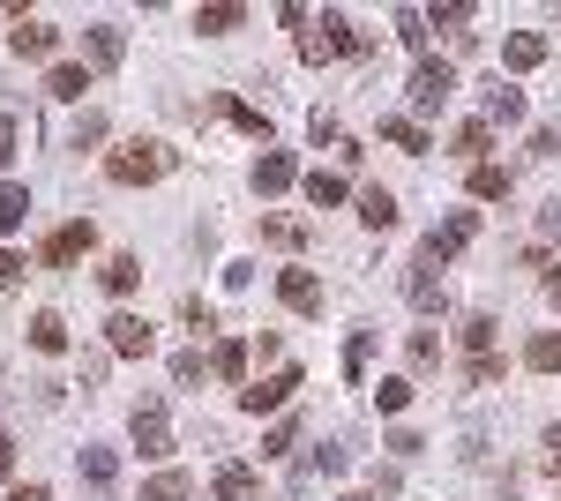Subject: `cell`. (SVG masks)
Masks as SVG:
<instances>
[{
    "instance_id": "obj_1",
    "label": "cell",
    "mask_w": 561,
    "mask_h": 501,
    "mask_svg": "<svg viewBox=\"0 0 561 501\" xmlns=\"http://www.w3.org/2000/svg\"><path fill=\"white\" fill-rule=\"evenodd\" d=\"M165 172H173V150H165L158 135H135L121 150H105V180H113V187H158Z\"/></svg>"
},
{
    "instance_id": "obj_2",
    "label": "cell",
    "mask_w": 561,
    "mask_h": 501,
    "mask_svg": "<svg viewBox=\"0 0 561 501\" xmlns=\"http://www.w3.org/2000/svg\"><path fill=\"white\" fill-rule=\"evenodd\" d=\"M337 53H367V31H352L345 8H322V15L300 31V60L322 68V60H337Z\"/></svg>"
},
{
    "instance_id": "obj_3",
    "label": "cell",
    "mask_w": 561,
    "mask_h": 501,
    "mask_svg": "<svg viewBox=\"0 0 561 501\" xmlns=\"http://www.w3.org/2000/svg\"><path fill=\"white\" fill-rule=\"evenodd\" d=\"M404 90H412V121H434V113H449V98H457V68H449V60H420Z\"/></svg>"
},
{
    "instance_id": "obj_4",
    "label": "cell",
    "mask_w": 561,
    "mask_h": 501,
    "mask_svg": "<svg viewBox=\"0 0 561 501\" xmlns=\"http://www.w3.org/2000/svg\"><path fill=\"white\" fill-rule=\"evenodd\" d=\"M293 397H300V367H270L262 382H248V389H240V412L270 419V412H285Z\"/></svg>"
},
{
    "instance_id": "obj_5",
    "label": "cell",
    "mask_w": 561,
    "mask_h": 501,
    "mask_svg": "<svg viewBox=\"0 0 561 501\" xmlns=\"http://www.w3.org/2000/svg\"><path fill=\"white\" fill-rule=\"evenodd\" d=\"M472 232H479V217H472V209H449V217L434 225L427 240H420V262H427V270H434V262H457V254L472 248Z\"/></svg>"
},
{
    "instance_id": "obj_6",
    "label": "cell",
    "mask_w": 561,
    "mask_h": 501,
    "mask_svg": "<svg viewBox=\"0 0 561 501\" xmlns=\"http://www.w3.org/2000/svg\"><path fill=\"white\" fill-rule=\"evenodd\" d=\"M128 434H135V449L150 464H165L173 457V426H165V397H142L135 405V419H128Z\"/></svg>"
},
{
    "instance_id": "obj_7",
    "label": "cell",
    "mask_w": 561,
    "mask_h": 501,
    "mask_svg": "<svg viewBox=\"0 0 561 501\" xmlns=\"http://www.w3.org/2000/svg\"><path fill=\"white\" fill-rule=\"evenodd\" d=\"M105 352H113V360H150V352H158V330L121 307V315H105Z\"/></svg>"
},
{
    "instance_id": "obj_8",
    "label": "cell",
    "mask_w": 561,
    "mask_h": 501,
    "mask_svg": "<svg viewBox=\"0 0 561 501\" xmlns=\"http://www.w3.org/2000/svg\"><path fill=\"white\" fill-rule=\"evenodd\" d=\"M90 248H98V225H90V217H76V225H60V232L38 248V262H45V270H68V262H83Z\"/></svg>"
},
{
    "instance_id": "obj_9",
    "label": "cell",
    "mask_w": 561,
    "mask_h": 501,
    "mask_svg": "<svg viewBox=\"0 0 561 501\" xmlns=\"http://www.w3.org/2000/svg\"><path fill=\"white\" fill-rule=\"evenodd\" d=\"M8 53H15V60H53V53H60V31H53L45 15H15V31H8Z\"/></svg>"
},
{
    "instance_id": "obj_10",
    "label": "cell",
    "mask_w": 561,
    "mask_h": 501,
    "mask_svg": "<svg viewBox=\"0 0 561 501\" xmlns=\"http://www.w3.org/2000/svg\"><path fill=\"white\" fill-rule=\"evenodd\" d=\"M404 299H412L420 315H449V285H442V270L412 262V270H404Z\"/></svg>"
},
{
    "instance_id": "obj_11",
    "label": "cell",
    "mask_w": 561,
    "mask_h": 501,
    "mask_svg": "<svg viewBox=\"0 0 561 501\" xmlns=\"http://www.w3.org/2000/svg\"><path fill=\"white\" fill-rule=\"evenodd\" d=\"M277 299L293 315H322V277L314 270H277Z\"/></svg>"
},
{
    "instance_id": "obj_12",
    "label": "cell",
    "mask_w": 561,
    "mask_h": 501,
    "mask_svg": "<svg viewBox=\"0 0 561 501\" xmlns=\"http://www.w3.org/2000/svg\"><path fill=\"white\" fill-rule=\"evenodd\" d=\"M293 180H300L293 150H262V158H255V195H262V203H270V195H285Z\"/></svg>"
},
{
    "instance_id": "obj_13",
    "label": "cell",
    "mask_w": 561,
    "mask_h": 501,
    "mask_svg": "<svg viewBox=\"0 0 561 501\" xmlns=\"http://www.w3.org/2000/svg\"><path fill=\"white\" fill-rule=\"evenodd\" d=\"M83 90H90V68H83V60H53V68H45V98H60V105H76Z\"/></svg>"
},
{
    "instance_id": "obj_14",
    "label": "cell",
    "mask_w": 561,
    "mask_h": 501,
    "mask_svg": "<svg viewBox=\"0 0 561 501\" xmlns=\"http://www.w3.org/2000/svg\"><path fill=\"white\" fill-rule=\"evenodd\" d=\"M382 143L404 150V158H427V127L412 121V113H382Z\"/></svg>"
},
{
    "instance_id": "obj_15",
    "label": "cell",
    "mask_w": 561,
    "mask_h": 501,
    "mask_svg": "<svg viewBox=\"0 0 561 501\" xmlns=\"http://www.w3.org/2000/svg\"><path fill=\"white\" fill-rule=\"evenodd\" d=\"M76 471H83V487H90V494H113V479H121V457L90 442L83 457H76Z\"/></svg>"
},
{
    "instance_id": "obj_16",
    "label": "cell",
    "mask_w": 561,
    "mask_h": 501,
    "mask_svg": "<svg viewBox=\"0 0 561 501\" xmlns=\"http://www.w3.org/2000/svg\"><path fill=\"white\" fill-rule=\"evenodd\" d=\"M83 45H90V60H98V68H121V53H128V31H121V23H90Z\"/></svg>"
},
{
    "instance_id": "obj_17",
    "label": "cell",
    "mask_w": 561,
    "mask_h": 501,
    "mask_svg": "<svg viewBox=\"0 0 561 501\" xmlns=\"http://www.w3.org/2000/svg\"><path fill=\"white\" fill-rule=\"evenodd\" d=\"M465 187H472L479 203H510V195H517V172H510V166H472Z\"/></svg>"
},
{
    "instance_id": "obj_18",
    "label": "cell",
    "mask_w": 561,
    "mask_h": 501,
    "mask_svg": "<svg viewBox=\"0 0 561 501\" xmlns=\"http://www.w3.org/2000/svg\"><path fill=\"white\" fill-rule=\"evenodd\" d=\"M449 150H457L465 166H486V150H494V127H486V121H457V135H449Z\"/></svg>"
},
{
    "instance_id": "obj_19",
    "label": "cell",
    "mask_w": 561,
    "mask_h": 501,
    "mask_svg": "<svg viewBox=\"0 0 561 501\" xmlns=\"http://www.w3.org/2000/svg\"><path fill=\"white\" fill-rule=\"evenodd\" d=\"M397 217H404V209H397L389 187H367V195H359V225H367V232H397Z\"/></svg>"
},
{
    "instance_id": "obj_20",
    "label": "cell",
    "mask_w": 561,
    "mask_h": 501,
    "mask_svg": "<svg viewBox=\"0 0 561 501\" xmlns=\"http://www.w3.org/2000/svg\"><path fill=\"white\" fill-rule=\"evenodd\" d=\"M248 360H255V352H248L240 337H225V344H217V352H210V375H217V382H232V389H240V382H248Z\"/></svg>"
},
{
    "instance_id": "obj_21",
    "label": "cell",
    "mask_w": 561,
    "mask_h": 501,
    "mask_svg": "<svg viewBox=\"0 0 561 501\" xmlns=\"http://www.w3.org/2000/svg\"><path fill=\"white\" fill-rule=\"evenodd\" d=\"M210 494L217 501H255V471H248V464H217V471H210Z\"/></svg>"
},
{
    "instance_id": "obj_22",
    "label": "cell",
    "mask_w": 561,
    "mask_h": 501,
    "mask_svg": "<svg viewBox=\"0 0 561 501\" xmlns=\"http://www.w3.org/2000/svg\"><path fill=\"white\" fill-rule=\"evenodd\" d=\"M502 60H510L517 76H531V68L547 60V38H539V31H510V45H502Z\"/></svg>"
},
{
    "instance_id": "obj_23",
    "label": "cell",
    "mask_w": 561,
    "mask_h": 501,
    "mask_svg": "<svg viewBox=\"0 0 561 501\" xmlns=\"http://www.w3.org/2000/svg\"><path fill=\"white\" fill-rule=\"evenodd\" d=\"M524 121V90L517 83H494L486 90V127H517Z\"/></svg>"
},
{
    "instance_id": "obj_24",
    "label": "cell",
    "mask_w": 561,
    "mask_h": 501,
    "mask_svg": "<svg viewBox=\"0 0 561 501\" xmlns=\"http://www.w3.org/2000/svg\"><path fill=\"white\" fill-rule=\"evenodd\" d=\"M300 187H307V203H314V209H337V203H345V195H352V187H345V172H322V166L307 172Z\"/></svg>"
},
{
    "instance_id": "obj_25",
    "label": "cell",
    "mask_w": 561,
    "mask_h": 501,
    "mask_svg": "<svg viewBox=\"0 0 561 501\" xmlns=\"http://www.w3.org/2000/svg\"><path fill=\"white\" fill-rule=\"evenodd\" d=\"M98 285H105V293H113V299H128L135 285H142V262H135V254H113V262L98 270Z\"/></svg>"
},
{
    "instance_id": "obj_26",
    "label": "cell",
    "mask_w": 561,
    "mask_h": 501,
    "mask_svg": "<svg viewBox=\"0 0 561 501\" xmlns=\"http://www.w3.org/2000/svg\"><path fill=\"white\" fill-rule=\"evenodd\" d=\"M217 113L240 127V135H255L262 150H270V113H255V105H240V98H217Z\"/></svg>"
},
{
    "instance_id": "obj_27",
    "label": "cell",
    "mask_w": 561,
    "mask_h": 501,
    "mask_svg": "<svg viewBox=\"0 0 561 501\" xmlns=\"http://www.w3.org/2000/svg\"><path fill=\"white\" fill-rule=\"evenodd\" d=\"M248 23V8H232V0H217V8H195V31L203 38H225V31H240Z\"/></svg>"
},
{
    "instance_id": "obj_28",
    "label": "cell",
    "mask_w": 561,
    "mask_h": 501,
    "mask_svg": "<svg viewBox=\"0 0 561 501\" xmlns=\"http://www.w3.org/2000/svg\"><path fill=\"white\" fill-rule=\"evenodd\" d=\"M262 240H270V248H285V254H300V248H307V225L277 209V217H262Z\"/></svg>"
},
{
    "instance_id": "obj_29",
    "label": "cell",
    "mask_w": 561,
    "mask_h": 501,
    "mask_svg": "<svg viewBox=\"0 0 561 501\" xmlns=\"http://www.w3.org/2000/svg\"><path fill=\"white\" fill-rule=\"evenodd\" d=\"M404 360H412V375H434V367H442V337L412 330V337H404Z\"/></svg>"
},
{
    "instance_id": "obj_30",
    "label": "cell",
    "mask_w": 561,
    "mask_h": 501,
    "mask_svg": "<svg viewBox=\"0 0 561 501\" xmlns=\"http://www.w3.org/2000/svg\"><path fill=\"white\" fill-rule=\"evenodd\" d=\"M524 367H539V375H561V330H539L524 344Z\"/></svg>"
},
{
    "instance_id": "obj_31",
    "label": "cell",
    "mask_w": 561,
    "mask_h": 501,
    "mask_svg": "<svg viewBox=\"0 0 561 501\" xmlns=\"http://www.w3.org/2000/svg\"><path fill=\"white\" fill-rule=\"evenodd\" d=\"M31 352H68V322L45 307V315H31Z\"/></svg>"
},
{
    "instance_id": "obj_32",
    "label": "cell",
    "mask_w": 561,
    "mask_h": 501,
    "mask_svg": "<svg viewBox=\"0 0 561 501\" xmlns=\"http://www.w3.org/2000/svg\"><path fill=\"white\" fill-rule=\"evenodd\" d=\"M457 344H465L472 360H486V352H494V315H465V322H457Z\"/></svg>"
},
{
    "instance_id": "obj_33",
    "label": "cell",
    "mask_w": 561,
    "mask_h": 501,
    "mask_svg": "<svg viewBox=\"0 0 561 501\" xmlns=\"http://www.w3.org/2000/svg\"><path fill=\"white\" fill-rule=\"evenodd\" d=\"M142 501H195V479H187V471H158V479L142 487Z\"/></svg>"
},
{
    "instance_id": "obj_34",
    "label": "cell",
    "mask_w": 561,
    "mask_h": 501,
    "mask_svg": "<svg viewBox=\"0 0 561 501\" xmlns=\"http://www.w3.org/2000/svg\"><path fill=\"white\" fill-rule=\"evenodd\" d=\"M31 217V187H15V180H0V232H15Z\"/></svg>"
},
{
    "instance_id": "obj_35",
    "label": "cell",
    "mask_w": 561,
    "mask_h": 501,
    "mask_svg": "<svg viewBox=\"0 0 561 501\" xmlns=\"http://www.w3.org/2000/svg\"><path fill=\"white\" fill-rule=\"evenodd\" d=\"M367 360H375V330L345 337V382H367Z\"/></svg>"
},
{
    "instance_id": "obj_36",
    "label": "cell",
    "mask_w": 561,
    "mask_h": 501,
    "mask_svg": "<svg viewBox=\"0 0 561 501\" xmlns=\"http://www.w3.org/2000/svg\"><path fill=\"white\" fill-rule=\"evenodd\" d=\"M293 442H300V419H270V434H262V457H293Z\"/></svg>"
},
{
    "instance_id": "obj_37",
    "label": "cell",
    "mask_w": 561,
    "mask_h": 501,
    "mask_svg": "<svg viewBox=\"0 0 561 501\" xmlns=\"http://www.w3.org/2000/svg\"><path fill=\"white\" fill-rule=\"evenodd\" d=\"M404 405H412V382H404V375H382V382H375V412L397 419Z\"/></svg>"
},
{
    "instance_id": "obj_38",
    "label": "cell",
    "mask_w": 561,
    "mask_h": 501,
    "mask_svg": "<svg viewBox=\"0 0 561 501\" xmlns=\"http://www.w3.org/2000/svg\"><path fill=\"white\" fill-rule=\"evenodd\" d=\"M502 375H510V367H502V352H486V360H472V367H465V382H472V389H494Z\"/></svg>"
},
{
    "instance_id": "obj_39",
    "label": "cell",
    "mask_w": 561,
    "mask_h": 501,
    "mask_svg": "<svg viewBox=\"0 0 561 501\" xmlns=\"http://www.w3.org/2000/svg\"><path fill=\"white\" fill-rule=\"evenodd\" d=\"M397 38H404V45H427V8H397Z\"/></svg>"
},
{
    "instance_id": "obj_40",
    "label": "cell",
    "mask_w": 561,
    "mask_h": 501,
    "mask_svg": "<svg viewBox=\"0 0 561 501\" xmlns=\"http://www.w3.org/2000/svg\"><path fill=\"white\" fill-rule=\"evenodd\" d=\"M23 277H31V262H23V254H15V248H0V293H15Z\"/></svg>"
},
{
    "instance_id": "obj_41",
    "label": "cell",
    "mask_w": 561,
    "mask_h": 501,
    "mask_svg": "<svg viewBox=\"0 0 561 501\" xmlns=\"http://www.w3.org/2000/svg\"><path fill=\"white\" fill-rule=\"evenodd\" d=\"M90 143H105V113H83L76 121V150H90Z\"/></svg>"
},
{
    "instance_id": "obj_42",
    "label": "cell",
    "mask_w": 561,
    "mask_h": 501,
    "mask_svg": "<svg viewBox=\"0 0 561 501\" xmlns=\"http://www.w3.org/2000/svg\"><path fill=\"white\" fill-rule=\"evenodd\" d=\"M427 23H449V31H465V23H472V8H465V0H449V8H427Z\"/></svg>"
},
{
    "instance_id": "obj_43",
    "label": "cell",
    "mask_w": 561,
    "mask_h": 501,
    "mask_svg": "<svg viewBox=\"0 0 561 501\" xmlns=\"http://www.w3.org/2000/svg\"><path fill=\"white\" fill-rule=\"evenodd\" d=\"M554 150H561V135H554V127H531V143H524V158H554Z\"/></svg>"
},
{
    "instance_id": "obj_44",
    "label": "cell",
    "mask_w": 561,
    "mask_h": 501,
    "mask_svg": "<svg viewBox=\"0 0 561 501\" xmlns=\"http://www.w3.org/2000/svg\"><path fill=\"white\" fill-rule=\"evenodd\" d=\"M173 382H180V389H187V382H203V352H180V360H173Z\"/></svg>"
},
{
    "instance_id": "obj_45",
    "label": "cell",
    "mask_w": 561,
    "mask_h": 501,
    "mask_svg": "<svg viewBox=\"0 0 561 501\" xmlns=\"http://www.w3.org/2000/svg\"><path fill=\"white\" fill-rule=\"evenodd\" d=\"M420 449H427V442H420L412 426H397V434H389V457H420Z\"/></svg>"
},
{
    "instance_id": "obj_46",
    "label": "cell",
    "mask_w": 561,
    "mask_h": 501,
    "mask_svg": "<svg viewBox=\"0 0 561 501\" xmlns=\"http://www.w3.org/2000/svg\"><path fill=\"white\" fill-rule=\"evenodd\" d=\"M15 143H23V121H15V113H8V121H0V166H8V158H15Z\"/></svg>"
},
{
    "instance_id": "obj_47",
    "label": "cell",
    "mask_w": 561,
    "mask_h": 501,
    "mask_svg": "<svg viewBox=\"0 0 561 501\" xmlns=\"http://www.w3.org/2000/svg\"><path fill=\"white\" fill-rule=\"evenodd\" d=\"M539 232H547V240H561V203H547V209H539Z\"/></svg>"
},
{
    "instance_id": "obj_48",
    "label": "cell",
    "mask_w": 561,
    "mask_h": 501,
    "mask_svg": "<svg viewBox=\"0 0 561 501\" xmlns=\"http://www.w3.org/2000/svg\"><path fill=\"white\" fill-rule=\"evenodd\" d=\"M8 471H15V434L0 426V479H8Z\"/></svg>"
},
{
    "instance_id": "obj_49",
    "label": "cell",
    "mask_w": 561,
    "mask_h": 501,
    "mask_svg": "<svg viewBox=\"0 0 561 501\" xmlns=\"http://www.w3.org/2000/svg\"><path fill=\"white\" fill-rule=\"evenodd\" d=\"M539 285H547V299L561 307V262H547V277H539Z\"/></svg>"
},
{
    "instance_id": "obj_50",
    "label": "cell",
    "mask_w": 561,
    "mask_h": 501,
    "mask_svg": "<svg viewBox=\"0 0 561 501\" xmlns=\"http://www.w3.org/2000/svg\"><path fill=\"white\" fill-rule=\"evenodd\" d=\"M8 501H53V494H45V487H15Z\"/></svg>"
},
{
    "instance_id": "obj_51",
    "label": "cell",
    "mask_w": 561,
    "mask_h": 501,
    "mask_svg": "<svg viewBox=\"0 0 561 501\" xmlns=\"http://www.w3.org/2000/svg\"><path fill=\"white\" fill-rule=\"evenodd\" d=\"M345 501H382V494H345Z\"/></svg>"
},
{
    "instance_id": "obj_52",
    "label": "cell",
    "mask_w": 561,
    "mask_h": 501,
    "mask_svg": "<svg viewBox=\"0 0 561 501\" xmlns=\"http://www.w3.org/2000/svg\"><path fill=\"white\" fill-rule=\"evenodd\" d=\"M554 494H561V479H554Z\"/></svg>"
}]
</instances>
